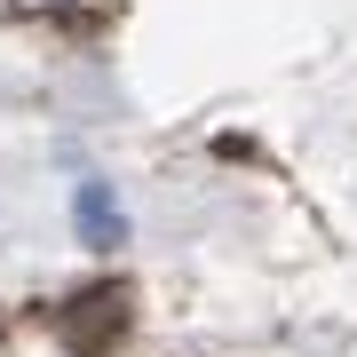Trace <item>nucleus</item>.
<instances>
[{
  "instance_id": "f257e3e1",
  "label": "nucleus",
  "mask_w": 357,
  "mask_h": 357,
  "mask_svg": "<svg viewBox=\"0 0 357 357\" xmlns=\"http://www.w3.org/2000/svg\"><path fill=\"white\" fill-rule=\"evenodd\" d=\"M119 326H128V294H119V286H88V294H72V310L56 318V333H64L79 357L112 349V342H119Z\"/></svg>"
},
{
  "instance_id": "f03ea898",
  "label": "nucleus",
  "mask_w": 357,
  "mask_h": 357,
  "mask_svg": "<svg viewBox=\"0 0 357 357\" xmlns=\"http://www.w3.org/2000/svg\"><path fill=\"white\" fill-rule=\"evenodd\" d=\"M72 222H79V238L88 246H119V199H112V183H79L72 191Z\"/></svg>"
}]
</instances>
